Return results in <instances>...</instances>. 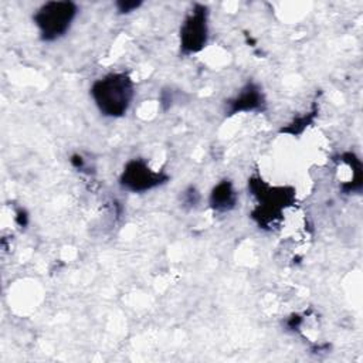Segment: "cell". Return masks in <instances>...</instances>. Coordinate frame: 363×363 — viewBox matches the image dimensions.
I'll use <instances>...</instances> for the list:
<instances>
[{
    "label": "cell",
    "instance_id": "3957f363",
    "mask_svg": "<svg viewBox=\"0 0 363 363\" xmlns=\"http://www.w3.org/2000/svg\"><path fill=\"white\" fill-rule=\"evenodd\" d=\"M77 16L78 6L74 1H47L35 10L33 21L40 38L45 43H52L69 31Z\"/></svg>",
    "mask_w": 363,
    "mask_h": 363
},
{
    "label": "cell",
    "instance_id": "7a4b0ae2",
    "mask_svg": "<svg viewBox=\"0 0 363 363\" xmlns=\"http://www.w3.org/2000/svg\"><path fill=\"white\" fill-rule=\"evenodd\" d=\"M248 190L257 200L251 217L264 230H272L278 225L284 210L294 204L296 196L294 187L272 186L259 176H252L248 180Z\"/></svg>",
    "mask_w": 363,
    "mask_h": 363
},
{
    "label": "cell",
    "instance_id": "52a82bcc",
    "mask_svg": "<svg viewBox=\"0 0 363 363\" xmlns=\"http://www.w3.org/2000/svg\"><path fill=\"white\" fill-rule=\"evenodd\" d=\"M238 203V193L231 180H220L208 194V206L214 213L223 214L235 208Z\"/></svg>",
    "mask_w": 363,
    "mask_h": 363
},
{
    "label": "cell",
    "instance_id": "277c9868",
    "mask_svg": "<svg viewBox=\"0 0 363 363\" xmlns=\"http://www.w3.org/2000/svg\"><path fill=\"white\" fill-rule=\"evenodd\" d=\"M208 41V9L204 4L196 3L186 14L180 30L179 43L180 51L184 55L200 52Z\"/></svg>",
    "mask_w": 363,
    "mask_h": 363
},
{
    "label": "cell",
    "instance_id": "ba28073f",
    "mask_svg": "<svg viewBox=\"0 0 363 363\" xmlns=\"http://www.w3.org/2000/svg\"><path fill=\"white\" fill-rule=\"evenodd\" d=\"M316 109L312 108L311 112L302 115V116H298L295 118L291 123H288L285 128L281 129V132H285V133H289V135H299L302 133L316 118Z\"/></svg>",
    "mask_w": 363,
    "mask_h": 363
},
{
    "label": "cell",
    "instance_id": "8992f818",
    "mask_svg": "<svg viewBox=\"0 0 363 363\" xmlns=\"http://www.w3.org/2000/svg\"><path fill=\"white\" fill-rule=\"evenodd\" d=\"M265 106V96L261 86L248 81L234 96L225 102V115L231 116L241 112H258Z\"/></svg>",
    "mask_w": 363,
    "mask_h": 363
},
{
    "label": "cell",
    "instance_id": "5b68a950",
    "mask_svg": "<svg viewBox=\"0 0 363 363\" xmlns=\"http://www.w3.org/2000/svg\"><path fill=\"white\" fill-rule=\"evenodd\" d=\"M169 182V174L155 170L145 159L135 157L125 163L119 174V186L129 193H147Z\"/></svg>",
    "mask_w": 363,
    "mask_h": 363
},
{
    "label": "cell",
    "instance_id": "8fae6325",
    "mask_svg": "<svg viewBox=\"0 0 363 363\" xmlns=\"http://www.w3.org/2000/svg\"><path fill=\"white\" fill-rule=\"evenodd\" d=\"M16 220H17V223H18L21 227H23V225H26V224H27V216H26V213H24L23 210H20V211L17 213Z\"/></svg>",
    "mask_w": 363,
    "mask_h": 363
},
{
    "label": "cell",
    "instance_id": "9c48e42d",
    "mask_svg": "<svg viewBox=\"0 0 363 363\" xmlns=\"http://www.w3.org/2000/svg\"><path fill=\"white\" fill-rule=\"evenodd\" d=\"M115 6L119 14H129L132 11H136L142 6V1H118L115 3Z\"/></svg>",
    "mask_w": 363,
    "mask_h": 363
},
{
    "label": "cell",
    "instance_id": "30bf717a",
    "mask_svg": "<svg viewBox=\"0 0 363 363\" xmlns=\"http://www.w3.org/2000/svg\"><path fill=\"white\" fill-rule=\"evenodd\" d=\"M69 162H71V164H72L75 169H78V170H82V169L85 167V162H84L82 156L78 155V153L72 155L71 159H69Z\"/></svg>",
    "mask_w": 363,
    "mask_h": 363
},
{
    "label": "cell",
    "instance_id": "6da1fadb",
    "mask_svg": "<svg viewBox=\"0 0 363 363\" xmlns=\"http://www.w3.org/2000/svg\"><path fill=\"white\" fill-rule=\"evenodd\" d=\"M89 95L102 116L122 118L133 102L135 82L123 71L108 72L92 82Z\"/></svg>",
    "mask_w": 363,
    "mask_h": 363
}]
</instances>
